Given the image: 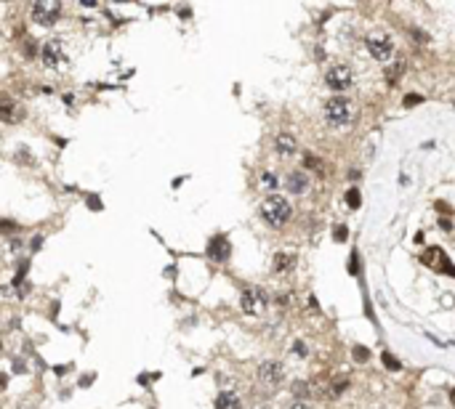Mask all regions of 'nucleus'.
I'll return each mask as SVG.
<instances>
[{"mask_svg": "<svg viewBox=\"0 0 455 409\" xmlns=\"http://www.w3.org/2000/svg\"><path fill=\"white\" fill-rule=\"evenodd\" d=\"M261 218L272 229H280L293 218V208H290V202H287L285 197H280V194H269V197L261 202Z\"/></svg>", "mask_w": 455, "mask_h": 409, "instance_id": "1", "label": "nucleus"}, {"mask_svg": "<svg viewBox=\"0 0 455 409\" xmlns=\"http://www.w3.org/2000/svg\"><path fill=\"white\" fill-rule=\"evenodd\" d=\"M325 120L330 128H346L354 120V104L343 96H336L325 104Z\"/></svg>", "mask_w": 455, "mask_h": 409, "instance_id": "2", "label": "nucleus"}, {"mask_svg": "<svg viewBox=\"0 0 455 409\" xmlns=\"http://www.w3.org/2000/svg\"><path fill=\"white\" fill-rule=\"evenodd\" d=\"M59 14H61V3H59V0H38V3L32 6V19L40 27H51L59 19Z\"/></svg>", "mask_w": 455, "mask_h": 409, "instance_id": "3", "label": "nucleus"}, {"mask_svg": "<svg viewBox=\"0 0 455 409\" xmlns=\"http://www.w3.org/2000/svg\"><path fill=\"white\" fill-rule=\"evenodd\" d=\"M40 59H43L45 67H51V69H56V67H61V64H67V53H64L61 40H45L43 48H40Z\"/></svg>", "mask_w": 455, "mask_h": 409, "instance_id": "4", "label": "nucleus"}, {"mask_svg": "<svg viewBox=\"0 0 455 409\" xmlns=\"http://www.w3.org/2000/svg\"><path fill=\"white\" fill-rule=\"evenodd\" d=\"M325 82H328V88L333 90H346L351 88V82H354V74L346 64H336V67H330L328 74H325Z\"/></svg>", "mask_w": 455, "mask_h": 409, "instance_id": "5", "label": "nucleus"}, {"mask_svg": "<svg viewBox=\"0 0 455 409\" xmlns=\"http://www.w3.org/2000/svg\"><path fill=\"white\" fill-rule=\"evenodd\" d=\"M367 51H370V56H373L375 61H389L392 53H394V43H392V37H370Z\"/></svg>", "mask_w": 455, "mask_h": 409, "instance_id": "6", "label": "nucleus"}, {"mask_svg": "<svg viewBox=\"0 0 455 409\" xmlns=\"http://www.w3.org/2000/svg\"><path fill=\"white\" fill-rule=\"evenodd\" d=\"M258 377H261V383L266 385H280L282 377H285V369L280 361H264L261 367H258Z\"/></svg>", "mask_w": 455, "mask_h": 409, "instance_id": "7", "label": "nucleus"}, {"mask_svg": "<svg viewBox=\"0 0 455 409\" xmlns=\"http://www.w3.org/2000/svg\"><path fill=\"white\" fill-rule=\"evenodd\" d=\"M0 117L6 123H19V120H24V109L19 104H14L11 96H0Z\"/></svg>", "mask_w": 455, "mask_h": 409, "instance_id": "8", "label": "nucleus"}, {"mask_svg": "<svg viewBox=\"0 0 455 409\" xmlns=\"http://www.w3.org/2000/svg\"><path fill=\"white\" fill-rule=\"evenodd\" d=\"M240 303H243L245 314H258L264 309V292L261 290H245L243 297H240Z\"/></svg>", "mask_w": 455, "mask_h": 409, "instance_id": "9", "label": "nucleus"}, {"mask_svg": "<svg viewBox=\"0 0 455 409\" xmlns=\"http://www.w3.org/2000/svg\"><path fill=\"white\" fill-rule=\"evenodd\" d=\"M306 189H309V175H306L304 170H293L290 175H287V191L306 194Z\"/></svg>", "mask_w": 455, "mask_h": 409, "instance_id": "10", "label": "nucleus"}, {"mask_svg": "<svg viewBox=\"0 0 455 409\" xmlns=\"http://www.w3.org/2000/svg\"><path fill=\"white\" fill-rule=\"evenodd\" d=\"M208 255L213 260H226L229 258V242H226V237H213L210 245H208Z\"/></svg>", "mask_w": 455, "mask_h": 409, "instance_id": "11", "label": "nucleus"}, {"mask_svg": "<svg viewBox=\"0 0 455 409\" xmlns=\"http://www.w3.org/2000/svg\"><path fill=\"white\" fill-rule=\"evenodd\" d=\"M274 149H277L282 157H290V154L295 152V138H293L290 133H280V136L274 138Z\"/></svg>", "mask_w": 455, "mask_h": 409, "instance_id": "12", "label": "nucleus"}, {"mask_svg": "<svg viewBox=\"0 0 455 409\" xmlns=\"http://www.w3.org/2000/svg\"><path fill=\"white\" fill-rule=\"evenodd\" d=\"M216 409H243V404H240V398L235 393H218Z\"/></svg>", "mask_w": 455, "mask_h": 409, "instance_id": "13", "label": "nucleus"}, {"mask_svg": "<svg viewBox=\"0 0 455 409\" xmlns=\"http://www.w3.org/2000/svg\"><path fill=\"white\" fill-rule=\"evenodd\" d=\"M402 72H405V61H397L394 67L389 69V77H386L389 85H397V80H399V74H402Z\"/></svg>", "mask_w": 455, "mask_h": 409, "instance_id": "14", "label": "nucleus"}, {"mask_svg": "<svg viewBox=\"0 0 455 409\" xmlns=\"http://www.w3.org/2000/svg\"><path fill=\"white\" fill-rule=\"evenodd\" d=\"M261 183H264V189H269V191H274V189H277V175L266 170V173L261 175Z\"/></svg>", "mask_w": 455, "mask_h": 409, "instance_id": "15", "label": "nucleus"}, {"mask_svg": "<svg viewBox=\"0 0 455 409\" xmlns=\"http://www.w3.org/2000/svg\"><path fill=\"white\" fill-rule=\"evenodd\" d=\"M381 361H384V364L392 369V372H399V369H402V364H399V361L392 356V353H384V356H381Z\"/></svg>", "mask_w": 455, "mask_h": 409, "instance_id": "16", "label": "nucleus"}, {"mask_svg": "<svg viewBox=\"0 0 455 409\" xmlns=\"http://www.w3.org/2000/svg\"><path fill=\"white\" fill-rule=\"evenodd\" d=\"M346 204H349L351 210L359 208V191H357V189H349V191H346Z\"/></svg>", "mask_w": 455, "mask_h": 409, "instance_id": "17", "label": "nucleus"}, {"mask_svg": "<svg viewBox=\"0 0 455 409\" xmlns=\"http://www.w3.org/2000/svg\"><path fill=\"white\" fill-rule=\"evenodd\" d=\"M351 356H354V361H367V359H370V351H367V348H362V346H354Z\"/></svg>", "mask_w": 455, "mask_h": 409, "instance_id": "18", "label": "nucleus"}, {"mask_svg": "<svg viewBox=\"0 0 455 409\" xmlns=\"http://www.w3.org/2000/svg\"><path fill=\"white\" fill-rule=\"evenodd\" d=\"M287 266H290V255L287 253H280L274 258V268H287Z\"/></svg>", "mask_w": 455, "mask_h": 409, "instance_id": "19", "label": "nucleus"}, {"mask_svg": "<svg viewBox=\"0 0 455 409\" xmlns=\"http://www.w3.org/2000/svg\"><path fill=\"white\" fill-rule=\"evenodd\" d=\"M423 101V96H418V93H410V96H405V107H410V104H421Z\"/></svg>", "mask_w": 455, "mask_h": 409, "instance_id": "20", "label": "nucleus"}, {"mask_svg": "<svg viewBox=\"0 0 455 409\" xmlns=\"http://www.w3.org/2000/svg\"><path fill=\"white\" fill-rule=\"evenodd\" d=\"M293 393H295V396H306V385H304V380H298V383L293 385Z\"/></svg>", "mask_w": 455, "mask_h": 409, "instance_id": "21", "label": "nucleus"}, {"mask_svg": "<svg viewBox=\"0 0 455 409\" xmlns=\"http://www.w3.org/2000/svg\"><path fill=\"white\" fill-rule=\"evenodd\" d=\"M336 239H338V242L346 239V226H336Z\"/></svg>", "mask_w": 455, "mask_h": 409, "instance_id": "22", "label": "nucleus"}, {"mask_svg": "<svg viewBox=\"0 0 455 409\" xmlns=\"http://www.w3.org/2000/svg\"><path fill=\"white\" fill-rule=\"evenodd\" d=\"M439 226H442L444 231H450V229H452V223H450V218H439Z\"/></svg>", "mask_w": 455, "mask_h": 409, "instance_id": "23", "label": "nucleus"}, {"mask_svg": "<svg viewBox=\"0 0 455 409\" xmlns=\"http://www.w3.org/2000/svg\"><path fill=\"white\" fill-rule=\"evenodd\" d=\"M24 48H27V56H32V53H35V40H27Z\"/></svg>", "mask_w": 455, "mask_h": 409, "instance_id": "24", "label": "nucleus"}, {"mask_svg": "<svg viewBox=\"0 0 455 409\" xmlns=\"http://www.w3.org/2000/svg\"><path fill=\"white\" fill-rule=\"evenodd\" d=\"M88 202H91V208H94V210H99V208H101V202H99V199H96V197H91V199H88Z\"/></svg>", "mask_w": 455, "mask_h": 409, "instance_id": "25", "label": "nucleus"}, {"mask_svg": "<svg viewBox=\"0 0 455 409\" xmlns=\"http://www.w3.org/2000/svg\"><path fill=\"white\" fill-rule=\"evenodd\" d=\"M14 369H16V372H24V369H27V367H24V361H22V359H19V361H16V364H14Z\"/></svg>", "mask_w": 455, "mask_h": 409, "instance_id": "26", "label": "nucleus"}, {"mask_svg": "<svg viewBox=\"0 0 455 409\" xmlns=\"http://www.w3.org/2000/svg\"><path fill=\"white\" fill-rule=\"evenodd\" d=\"M293 351H298V353H306V346H304V343H295V346H293Z\"/></svg>", "mask_w": 455, "mask_h": 409, "instance_id": "27", "label": "nucleus"}, {"mask_svg": "<svg viewBox=\"0 0 455 409\" xmlns=\"http://www.w3.org/2000/svg\"><path fill=\"white\" fill-rule=\"evenodd\" d=\"M290 409H309V404H304V401H295Z\"/></svg>", "mask_w": 455, "mask_h": 409, "instance_id": "28", "label": "nucleus"}, {"mask_svg": "<svg viewBox=\"0 0 455 409\" xmlns=\"http://www.w3.org/2000/svg\"><path fill=\"white\" fill-rule=\"evenodd\" d=\"M450 401H452V404H455V388H452V390H450Z\"/></svg>", "mask_w": 455, "mask_h": 409, "instance_id": "29", "label": "nucleus"}]
</instances>
